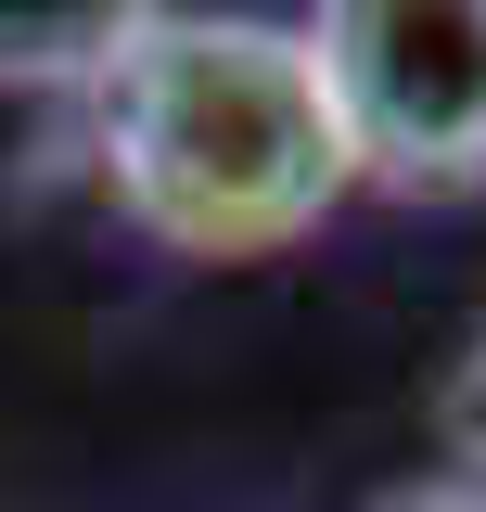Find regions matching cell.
<instances>
[{"mask_svg":"<svg viewBox=\"0 0 486 512\" xmlns=\"http://www.w3.org/2000/svg\"><path fill=\"white\" fill-rule=\"evenodd\" d=\"M435 436H448L461 474H486V320H474V346L448 359V384H435Z\"/></svg>","mask_w":486,"mask_h":512,"instance_id":"cell-4","label":"cell"},{"mask_svg":"<svg viewBox=\"0 0 486 512\" xmlns=\"http://www.w3.org/2000/svg\"><path fill=\"white\" fill-rule=\"evenodd\" d=\"M167 0H0V90H90Z\"/></svg>","mask_w":486,"mask_h":512,"instance_id":"cell-3","label":"cell"},{"mask_svg":"<svg viewBox=\"0 0 486 512\" xmlns=\"http://www.w3.org/2000/svg\"><path fill=\"white\" fill-rule=\"evenodd\" d=\"M77 103H90V167L116 218L167 256H282L359 192L333 77L307 26H269V13L167 0Z\"/></svg>","mask_w":486,"mask_h":512,"instance_id":"cell-1","label":"cell"},{"mask_svg":"<svg viewBox=\"0 0 486 512\" xmlns=\"http://www.w3.org/2000/svg\"><path fill=\"white\" fill-rule=\"evenodd\" d=\"M307 52L384 192H486V0H307Z\"/></svg>","mask_w":486,"mask_h":512,"instance_id":"cell-2","label":"cell"}]
</instances>
